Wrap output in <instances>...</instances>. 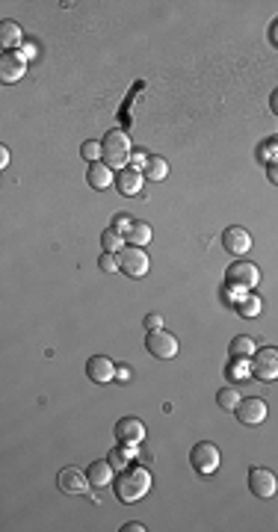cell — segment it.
Masks as SVG:
<instances>
[{
    "instance_id": "obj_5",
    "label": "cell",
    "mask_w": 278,
    "mask_h": 532,
    "mask_svg": "<svg viewBox=\"0 0 278 532\" xmlns=\"http://www.w3.org/2000/svg\"><path fill=\"white\" fill-rule=\"evenodd\" d=\"M146 349L151 358H157V361H172L175 355H177V337L169 335V331H148V337H146Z\"/></svg>"
},
{
    "instance_id": "obj_8",
    "label": "cell",
    "mask_w": 278,
    "mask_h": 532,
    "mask_svg": "<svg viewBox=\"0 0 278 532\" xmlns=\"http://www.w3.org/2000/svg\"><path fill=\"white\" fill-rule=\"evenodd\" d=\"M119 263H121V272L130 275V278H142V275L148 272V254L137 249V246H128V249H121L119 254Z\"/></svg>"
},
{
    "instance_id": "obj_37",
    "label": "cell",
    "mask_w": 278,
    "mask_h": 532,
    "mask_svg": "<svg viewBox=\"0 0 278 532\" xmlns=\"http://www.w3.org/2000/svg\"><path fill=\"white\" fill-rule=\"evenodd\" d=\"M24 57H27V60L36 57V48H33V44H27V48H24Z\"/></svg>"
},
{
    "instance_id": "obj_33",
    "label": "cell",
    "mask_w": 278,
    "mask_h": 532,
    "mask_svg": "<svg viewBox=\"0 0 278 532\" xmlns=\"http://www.w3.org/2000/svg\"><path fill=\"white\" fill-rule=\"evenodd\" d=\"M121 532H146V526H142L139 520H130V524L121 526Z\"/></svg>"
},
{
    "instance_id": "obj_6",
    "label": "cell",
    "mask_w": 278,
    "mask_h": 532,
    "mask_svg": "<svg viewBox=\"0 0 278 532\" xmlns=\"http://www.w3.org/2000/svg\"><path fill=\"white\" fill-rule=\"evenodd\" d=\"M225 281L234 284V287H243V290H254V287L261 284V269L249 260H237V263L228 266Z\"/></svg>"
},
{
    "instance_id": "obj_36",
    "label": "cell",
    "mask_w": 278,
    "mask_h": 532,
    "mask_svg": "<svg viewBox=\"0 0 278 532\" xmlns=\"http://www.w3.org/2000/svg\"><path fill=\"white\" fill-rule=\"evenodd\" d=\"M270 109H272V113L278 116V89H275V92H272V98H270Z\"/></svg>"
},
{
    "instance_id": "obj_7",
    "label": "cell",
    "mask_w": 278,
    "mask_h": 532,
    "mask_svg": "<svg viewBox=\"0 0 278 532\" xmlns=\"http://www.w3.org/2000/svg\"><path fill=\"white\" fill-rule=\"evenodd\" d=\"M249 491L254 497H261V500H272L275 491H278V479L272 470L266 468H252L249 470Z\"/></svg>"
},
{
    "instance_id": "obj_21",
    "label": "cell",
    "mask_w": 278,
    "mask_h": 532,
    "mask_svg": "<svg viewBox=\"0 0 278 532\" xmlns=\"http://www.w3.org/2000/svg\"><path fill=\"white\" fill-rule=\"evenodd\" d=\"M237 310H240V317H246V319H254L261 314V299L254 296V293H246L237 302Z\"/></svg>"
},
{
    "instance_id": "obj_28",
    "label": "cell",
    "mask_w": 278,
    "mask_h": 532,
    "mask_svg": "<svg viewBox=\"0 0 278 532\" xmlns=\"http://www.w3.org/2000/svg\"><path fill=\"white\" fill-rule=\"evenodd\" d=\"M133 225H137V219H133L130 213H116V216H113V225H110V228H116L119 234H128Z\"/></svg>"
},
{
    "instance_id": "obj_34",
    "label": "cell",
    "mask_w": 278,
    "mask_h": 532,
    "mask_svg": "<svg viewBox=\"0 0 278 532\" xmlns=\"http://www.w3.org/2000/svg\"><path fill=\"white\" fill-rule=\"evenodd\" d=\"M6 166H9V148L0 145V169H6Z\"/></svg>"
},
{
    "instance_id": "obj_19",
    "label": "cell",
    "mask_w": 278,
    "mask_h": 532,
    "mask_svg": "<svg viewBox=\"0 0 278 532\" xmlns=\"http://www.w3.org/2000/svg\"><path fill=\"white\" fill-rule=\"evenodd\" d=\"M125 242H130V246H137L142 249L146 242H151V225H146V222H137L128 234H125Z\"/></svg>"
},
{
    "instance_id": "obj_11",
    "label": "cell",
    "mask_w": 278,
    "mask_h": 532,
    "mask_svg": "<svg viewBox=\"0 0 278 532\" xmlns=\"http://www.w3.org/2000/svg\"><path fill=\"white\" fill-rule=\"evenodd\" d=\"M57 485H60L62 494H86L89 488H92L86 470H80V468H62L57 476Z\"/></svg>"
},
{
    "instance_id": "obj_1",
    "label": "cell",
    "mask_w": 278,
    "mask_h": 532,
    "mask_svg": "<svg viewBox=\"0 0 278 532\" xmlns=\"http://www.w3.org/2000/svg\"><path fill=\"white\" fill-rule=\"evenodd\" d=\"M148 491H151V473H148V468H125V470H119V476L113 479L116 500L125 503V506L142 500Z\"/></svg>"
},
{
    "instance_id": "obj_4",
    "label": "cell",
    "mask_w": 278,
    "mask_h": 532,
    "mask_svg": "<svg viewBox=\"0 0 278 532\" xmlns=\"http://www.w3.org/2000/svg\"><path fill=\"white\" fill-rule=\"evenodd\" d=\"M252 375L258 382H275L278 379V349L275 346H263L252 355Z\"/></svg>"
},
{
    "instance_id": "obj_25",
    "label": "cell",
    "mask_w": 278,
    "mask_h": 532,
    "mask_svg": "<svg viewBox=\"0 0 278 532\" xmlns=\"http://www.w3.org/2000/svg\"><path fill=\"white\" fill-rule=\"evenodd\" d=\"M258 157H261L266 166L278 160V136H270V139H263V142H261V148H258Z\"/></svg>"
},
{
    "instance_id": "obj_35",
    "label": "cell",
    "mask_w": 278,
    "mask_h": 532,
    "mask_svg": "<svg viewBox=\"0 0 278 532\" xmlns=\"http://www.w3.org/2000/svg\"><path fill=\"white\" fill-rule=\"evenodd\" d=\"M270 42L278 48V21H272V27H270Z\"/></svg>"
},
{
    "instance_id": "obj_16",
    "label": "cell",
    "mask_w": 278,
    "mask_h": 532,
    "mask_svg": "<svg viewBox=\"0 0 278 532\" xmlns=\"http://www.w3.org/2000/svg\"><path fill=\"white\" fill-rule=\"evenodd\" d=\"M86 181H89V186H92V190L101 193V190H107V186L116 181V175H113V169H110L104 160H98V163H89Z\"/></svg>"
},
{
    "instance_id": "obj_26",
    "label": "cell",
    "mask_w": 278,
    "mask_h": 532,
    "mask_svg": "<svg viewBox=\"0 0 278 532\" xmlns=\"http://www.w3.org/2000/svg\"><path fill=\"white\" fill-rule=\"evenodd\" d=\"M249 373H252V364H249L246 358H234V361L228 364V370H225L228 379H246Z\"/></svg>"
},
{
    "instance_id": "obj_23",
    "label": "cell",
    "mask_w": 278,
    "mask_h": 532,
    "mask_svg": "<svg viewBox=\"0 0 278 532\" xmlns=\"http://www.w3.org/2000/svg\"><path fill=\"white\" fill-rule=\"evenodd\" d=\"M216 405L222 408V411H234V408L240 405V393L234 391V387H222V391L216 393Z\"/></svg>"
},
{
    "instance_id": "obj_29",
    "label": "cell",
    "mask_w": 278,
    "mask_h": 532,
    "mask_svg": "<svg viewBox=\"0 0 278 532\" xmlns=\"http://www.w3.org/2000/svg\"><path fill=\"white\" fill-rule=\"evenodd\" d=\"M98 266H101L104 272H119V269H121V263H119V258H116L113 251H104L101 260H98Z\"/></svg>"
},
{
    "instance_id": "obj_17",
    "label": "cell",
    "mask_w": 278,
    "mask_h": 532,
    "mask_svg": "<svg viewBox=\"0 0 278 532\" xmlns=\"http://www.w3.org/2000/svg\"><path fill=\"white\" fill-rule=\"evenodd\" d=\"M113 473H116V468L110 461H92V464H89V470H86L92 488H110V485H113V479H116Z\"/></svg>"
},
{
    "instance_id": "obj_12",
    "label": "cell",
    "mask_w": 278,
    "mask_h": 532,
    "mask_svg": "<svg viewBox=\"0 0 278 532\" xmlns=\"http://www.w3.org/2000/svg\"><path fill=\"white\" fill-rule=\"evenodd\" d=\"M116 364H113V358H107V355H95V358H89V364H86V375L92 379L95 384H110L116 379Z\"/></svg>"
},
{
    "instance_id": "obj_31",
    "label": "cell",
    "mask_w": 278,
    "mask_h": 532,
    "mask_svg": "<svg viewBox=\"0 0 278 532\" xmlns=\"http://www.w3.org/2000/svg\"><path fill=\"white\" fill-rule=\"evenodd\" d=\"M146 328H148V331L163 328V317H160V314H148V317H146Z\"/></svg>"
},
{
    "instance_id": "obj_15",
    "label": "cell",
    "mask_w": 278,
    "mask_h": 532,
    "mask_svg": "<svg viewBox=\"0 0 278 532\" xmlns=\"http://www.w3.org/2000/svg\"><path fill=\"white\" fill-rule=\"evenodd\" d=\"M222 242H225V249H228L231 254H246V251L252 249L249 231H246V228H240V225L225 228V234H222Z\"/></svg>"
},
{
    "instance_id": "obj_30",
    "label": "cell",
    "mask_w": 278,
    "mask_h": 532,
    "mask_svg": "<svg viewBox=\"0 0 278 532\" xmlns=\"http://www.w3.org/2000/svg\"><path fill=\"white\" fill-rule=\"evenodd\" d=\"M107 461L113 464L116 470H125V461H128V456H125V452H121V450H113V452H110V459H107Z\"/></svg>"
},
{
    "instance_id": "obj_22",
    "label": "cell",
    "mask_w": 278,
    "mask_h": 532,
    "mask_svg": "<svg viewBox=\"0 0 278 532\" xmlns=\"http://www.w3.org/2000/svg\"><path fill=\"white\" fill-rule=\"evenodd\" d=\"M101 246H104V251H121L125 249V234H119L116 228H107L104 234H101Z\"/></svg>"
},
{
    "instance_id": "obj_13",
    "label": "cell",
    "mask_w": 278,
    "mask_h": 532,
    "mask_svg": "<svg viewBox=\"0 0 278 532\" xmlns=\"http://www.w3.org/2000/svg\"><path fill=\"white\" fill-rule=\"evenodd\" d=\"M142 181H146V175H142L139 169H121L116 172V190L125 195V198H137L142 193Z\"/></svg>"
},
{
    "instance_id": "obj_2",
    "label": "cell",
    "mask_w": 278,
    "mask_h": 532,
    "mask_svg": "<svg viewBox=\"0 0 278 532\" xmlns=\"http://www.w3.org/2000/svg\"><path fill=\"white\" fill-rule=\"evenodd\" d=\"M101 148H104V163L110 166L113 172H121V169H128V163H130V136L125 130H107V136L101 142Z\"/></svg>"
},
{
    "instance_id": "obj_14",
    "label": "cell",
    "mask_w": 278,
    "mask_h": 532,
    "mask_svg": "<svg viewBox=\"0 0 278 532\" xmlns=\"http://www.w3.org/2000/svg\"><path fill=\"white\" fill-rule=\"evenodd\" d=\"M116 438L121 443H139L146 438V423L139 417H121L116 420Z\"/></svg>"
},
{
    "instance_id": "obj_18",
    "label": "cell",
    "mask_w": 278,
    "mask_h": 532,
    "mask_svg": "<svg viewBox=\"0 0 278 532\" xmlns=\"http://www.w3.org/2000/svg\"><path fill=\"white\" fill-rule=\"evenodd\" d=\"M21 39H24V33H21V24L18 21H0V44H3L6 51H15Z\"/></svg>"
},
{
    "instance_id": "obj_32",
    "label": "cell",
    "mask_w": 278,
    "mask_h": 532,
    "mask_svg": "<svg viewBox=\"0 0 278 532\" xmlns=\"http://www.w3.org/2000/svg\"><path fill=\"white\" fill-rule=\"evenodd\" d=\"M266 177H270V181L278 186V160L275 163H270V166H266Z\"/></svg>"
},
{
    "instance_id": "obj_20",
    "label": "cell",
    "mask_w": 278,
    "mask_h": 532,
    "mask_svg": "<svg viewBox=\"0 0 278 532\" xmlns=\"http://www.w3.org/2000/svg\"><path fill=\"white\" fill-rule=\"evenodd\" d=\"M228 352H231V358H246V361H249L252 355H254V340H252V337H246V335H240V337L231 340Z\"/></svg>"
},
{
    "instance_id": "obj_24",
    "label": "cell",
    "mask_w": 278,
    "mask_h": 532,
    "mask_svg": "<svg viewBox=\"0 0 278 532\" xmlns=\"http://www.w3.org/2000/svg\"><path fill=\"white\" fill-rule=\"evenodd\" d=\"M142 172H146L151 181H163V177L169 175V163H166L163 157H148V166Z\"/></svg>"
},
{
    "instance_id": "obj_3",
    "label": "cell",
    "mask_w": 278,
    "mask_h": 532,
    "mask_svg": "<svg viewBox=\"0 0 278 532\" xmlns=\"http://www.w3.org/2000/svg\"><path fill=\"white\" fill-rule=\"evenodd\" d=\"M219 447L216 443H210V441H202V443H196L193 452H190V464H193V470L198 476H214L219 470Z\"/></svg>"
},
{
    "instance_id": "obj_27",
    "label": "cell",
    "mask_w": 278,
    "mask_h": 532,
    "mask_svg": "<svg viewBox=\"0 0 278 532\" xmlns=\"http://www.w3.org/2000/svg\"><path fill=\"white\" fill-rule=\"evenodd\" d=\"M80 154H83V160L86 163H98V160H104V148H101V142H83V148H80Z\"/></svg>"
},
{
    "instance_id": "obj_10",
    "label": "cell",
    "mask_w": 278,
    "mask_h": 532,
    "mask_svg": "<svg viewBox=\"0 0 278 532\" xmlns=\"http://www.w3.org/2000/svg\"><path fill=\"white\" fill-rule=\"evenodd\" d=\"M27 71V57L21 51H6L0 57V80L3 83H18Z\"/></svg>"
},
{
    "instance_id": "obj_9",
    "label": "cell",
    "mask_w": 278,
    "mask_h": 532,
    "mask_svg": "<svg viewBox=\"0 0 278 532\" xmlns=\"http://www.w3.org/2000/svg\"><path fill=\"white\" fill-rule=\"evenodd\" d=\"M234 414H237V420L243 426H261L266 420V402L261 396H246V399H240Z\"/></svg>"
}]
</instances>
